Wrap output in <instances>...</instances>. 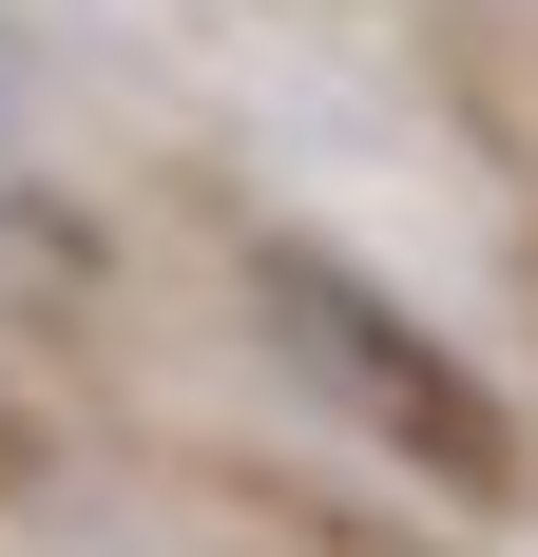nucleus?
<instances>
[{"label": "nucleus", "mask_w": 538, "mask_h": 557, "mask_svg": "<svg viewBox=\"0 0 538 557\" xmlns=\"http://www.w3.org/2000/svg\"><path fill=\"white\" fill-rule=\"evenodd\" d=\"M250 308H269V346H289V366H308L366 443L424 461L442 500H519V423H500V385L424 327V308H384L366 270H327L308 231H269V250H250Z\"/></svg>", "instance_id": "nucleus-1"}]
</instances>
